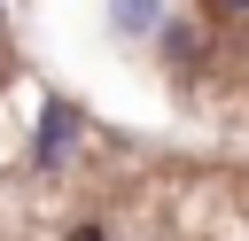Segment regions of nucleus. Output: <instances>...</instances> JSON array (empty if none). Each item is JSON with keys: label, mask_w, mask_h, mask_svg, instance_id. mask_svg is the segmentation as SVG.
Masks as SVG:
<instances>
[{"label": "nucleus", "mask_w": 249, "mask_h": 241, "mask_svg": "<svg viewBox=\"0 0 249 241\" xmlns=\"http://www.w3.org/2000/svg\"><path fill=\"white\" fill-rule=\"evenodd\" d=\"M70 132H78V117H70V109L54 101V109H47V132H39V163H54V155L70 148Z\"/></svg>", "instance_id": "1"}, {"label": "nucleus", "mask_w": 249, "mask_h": 241, "mask_svg": "<svg viewBox=\"0 0 249 241\" xmlns=\"http://www.w3.org/2000/svg\"><path fill=\"white\" fill-rule=\"evenodd\" d=\"M70 241H101V225H78V233H70Z\"/></svg>", "instance_id": "3"}, {"label": "nucleus", "mask_w": 249, "mask_h": 241, "mask_svg": "<svg viewBox=\"0 0 249 241\" xmlns=\"http://www.w3.org/2000/svg\"><path fill=\"white\" fill-rule=\"evenodd\" d=\"M109 8H117V31L140 39V31H156V8H163V0H109Z\"/></svg>", "instance_id": "2"}]
</instances>
